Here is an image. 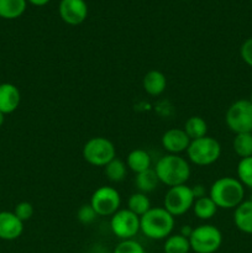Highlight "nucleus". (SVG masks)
Returning <instances> with one entry per match:
<instances>
[{
  "mask_svg": "<svg viewBox=\"0 0 252 253\" xmlns=\"http://www.w3.org/2000/svg\"><path fill=\"white\" fill-rule=\"evenodd\" d=\"M209 197L217 209H236L244 202L245 187L237 178L222 177L212 183Z\"/></svg>",
  "mask_w": 252,
  "mask_h": 253,
  "instance_id": "nucleus-1",
  "label": "nucleus"
},
{
  "mask_svg": "<svg viewBox=\"0 0 252 253\" xmlns=\"http://www.w3.org/2000/svg\"><path fill=\"white\" fill-rule=\"evenodd\" d=\"M155 172L158 180L167 187L185 184L190 178L189 163L179 155H166L158 160Z\"/></svg>",
  "mask_w": 252,
  "mask_h": 253,
  "instance_id": "nucleus-2",
  "label": "nucleus"
},
{
  "mask_svg": "<svg viewBox=\"0 0 252 253\" xmlns=\"http://www.w3.org/2000/svg\"><path fill=\"white\" fill-rule=\"evenodd\" d=\"M174 227V216L165 208H151L140 217V231L151 240L167 239Z\"/></svg>",
  "mask_w": 252,
  "mask_h": 253,
  "instance_id": "nucleus-3",
  "label": "nucleus"
},
{
  "mask_svg": "<svg viewBox=\"0 0 252 253\" xmlns=\"http://www.w3.org/2000/svg\"><path fill=\"white\" fill-rule=\"evenodd\" d=\"M188 158L194 165L205 167L216 162L221 156V146L219 141L210 136L197 138L190 141L187 150Z\"/></svg>",
  "mask_w": 252,
  "mask_h": 253,
  "instance_id": "nucleus-4",
  "label": "nucleus"
},
{
  "mask_svg": "<svg viewBox=\"0 0 252 253\" xmlns=\"http://www.w3.org/2000/svg\"><path fill=\"white\" fill-rule=\"evenodd\" d=\"M189 244L195 253H215L222 244V234L214 225H200L193 229Z\"/></svg>",
  "mask_w": 252,
  "mask_h": 253,
  "instance_id": "nucleus-5",
  "label": "nucleus"
},
{
  "mask_svg": "<svg viewBox=\"0 0 252 253\" xmlns=\"http://www.w3.org/2000/svg\"><path fill=\"white\" fill-rule=\"evenodd\" d=\"M115 157V146L106 137L99 136L90 138L83 147V158L85 162L95 167H105Z\"/></svg>",
  "mask_w": 252,
  "mask_h": 253,
  "instance_id": "nucleus-6",
  "label": "nucleus"
},
{
  "mask_svg": "<svg viewBox=\"0 0 252 253\" xmlns=\"http://www.w3.org/2000/svg\"><path fill=\"white\" fill-rule=\"evenodd\" d=\"M226 125L232 132L244 133L252 131V104L246 99L232 103L225 114Z\"/></svg>",
  "mask_w": 252,
  "mask_h": 253,
  "instance_id": "nucleus-7",
  "label": "nucleus"
},
{
  "mask_svg": "<svg viewBox=\"0 0 252 253\" xmlns=\"http://www.w3.org/2000/svg\"><path fill=\"white\" fill-rule=\"evenodd\" d=\"M195 198L193 195L192 188L187 184L177 185L168 189L165 197V209L169 212L172 216H180L185 214L193 208Z\"/></svg>",
  "mask_w": 252,
  "mask_h": 253,
  "instance_id": "nucleus-8",
  "label": "nucleus"
},
{
  "mask_svg": "<svg viewBox=\"0 0 252 253\" xmlns=\"http://www.w3.org/2000/svg\"><path fill=\"white\" fill-rule=\"evenodd\" d=\"M89 204L95 210L98 216H113L120 210L121 197L115 188L103 185L93 193Z\"/></svg>",
  "mask_w": 252,
  "mask_h": 253,
  "instance_id": "nucleus-9",
  "label": "nucleus"
},
{
  "mask_svg": "<svg viewBox=\"0 0 252 253\" xmlns=\"http://www.w3.org/2000/svg\"><path fill=\"white\" fill-rule=\"evenodd\" d=\"M110 227L113 234L119 239H133L140 231V216L128 209L118 210L111 216Z\"/></svg>",
  "mask_w": 252,
  "mask_h": 253,
  "instance_id": "nucleus-10",
  "label": "nucleus"
},
{
  "mask_svg": "<svg viewBox=\"0 0 252 253\" xmlns=\"http://www.w3.org/2000/svg\"><path fill=\"white\" fill-rule=\"evenodd\" d=\"M59 16L66 24L76 26L85 21L88 5L85 0H61L58 6Z\"/></svg>",
  "mask_w": 252,
  "mask_h": 253,
  "instance_id": "nucleus-11",
  "label": "nucleus"
},
{
  "mask_svg": "<svg viewBox=\"0 0 252 253\" xmlns=\"http://www.w3.org/2000/svg\"><path fill=\"white\" fill-rule=\"evenodd\" d=\"M161 143L169 155H179L184 151L187 152L190 145V138L183 128H169L163 133Z\"/></svg>",
  "mask_w": 252,
  "mask_h": 253,
  "instance_id": "nucleus-12",
  "label": "nucleus"
},
{
  "mask_svg": "<svg viewBox=\"0 0 252 253\" xmlns=\"http://www.w3.org/2000/svg\"><path fill=\"white\" fill-rule=\"evenodd\" d=\"M24 222L11 211H0V239L12 241L21 236Z\"/></svg>",
  "mask_w": 252,
  "mask_h": 253,
  "instance_id": "nucleus-13",
  "label": "nucleus"
},
{
  "mask_svg": "<svg viewBox=\"0 0 252 253\" xmlns=\"http://www.w3.org/2000/svg\"><path fill=\"white\" fill-rule=\"evenodd\" d=\"M21 94L16 85L11 83L0 84V111L4 115L11 114L19 108Z\"/></svg>",
  "mask_w": 252,
  "mask_h": 253,
  "instance_id": "nucleus-14",
  "label": "nucleus"
},
{
  "mask_svg": "<svg viewBox=\"0 0 252 253\" xmlns=\"http://www.w3.org/2000/svg\"><path fill=\"white\" fill-rule=\"evenodd\" d=\"M234 222L240 231L252 235V200H244L235 209Z\"/></svg>",
  "mask_w": 252,
  "mask_h": 253,
  "instance_id": "nucleus-15",
  "label": "nucleus"
},
{
  "mask_svg": "<svg viewBox=\"0 0 252 253\" xmlns=\"http://www.w3.org/2000/svg\"><path fill=\"white\" fill-rule=\"evenodd\" d=\"M142 86L147 94L152 96L161 95L166 90L167 79L166 76L160 71H150L146 73L142 79Z\"/></svg>",
  "mask_w": 252,
  "mask_h": 253,
  "instance_id": "nucleus-16",
  "label": "nucleus"
},
{
  "mask_svg": "<svg viewBox=\"0 0 252 253\" xmlns=\"http://www.w3.org/2000/svg\"><path fill=\"white\" fill-rule=\"evenodd\" d=\"M151 163L152 161H151L150 153L141 148L131 151L127 156V167L136 174L150 169Z\"/></svg>",
  "mask_w": 252,
  "mask_h": 253,
  "instance_id": "nucleus-17",
  "label": "nucleus"
},
{
  "mask_svg": "<svg viewBox=\"0 0 252 253\" xmlns=\"http://www.w3.org/2000/svg\"><path fill=\"white\" fill-rule=\"evenodd\" d=\"M26 6L27 0H0V17L17 19L24 14Z\"/></svg>",
  "mask_w": 252,
  "mask_h": 253,
  "instance_id": "nucleus-18",
  "label": "nucleus"
},
{
  "mask_svg": "<svg viewBox=\"0 0 252 253\" xmlns=\"http://www.w3.org/2000/svg\"><path fill=\"white\" fill-rule=\"evenodd\" d=\"M192 209L194 210L195 216L200 220H210L211 217L215 216V214L217 211V207L215 205V203L212 202L209 195L208 197L205 195V197L199 198V199H195Z\"/></svg>",
  "mask_w": 252,
  "mask_h": 253,
  "instance_id": "nucleus-19",
  "label": "nucleus"
},
{
  "mask_svg": "<svg viewBox=\"0 0 252 253\" xmlns=\"http://www.w3.org/2000/svg\"><path fill=\"white\" fill-rule=\"evenodd\" d=\"M158 183H160V180H158L155 169H152V168L136 174L135 184L137 189L140 190V193H143V194L153 192L157 188Z\"/></svg>",
  "mask_w": 252,
  "mask_h": 253,
  "instance_id": "nucleus-20",
  "label": "nucleus"
},
{
  "mask_svg": "<svg viewBox=\"0 0 252 253\" xmlns=\"http://www.w3.org/2000/svg\"><path fill=\"white\" fill-rule=\"evenodd\" d=\"M183 130L188 135V137L192 140H197V138L204 137L207 136L208 132V124L200 116H190L187 121Z\"/></svg>",
  "mask_w": 252,
  "mask_h": 253,
  "instance_id": "nucleus-21",
  "label": "nucleus"
},
{
  "mask_svg": "<svg viewBox=\"0 0 252 253\" xmlns=\"http://www.w3.org/2000/svg\"><path fill=\"white\" fill-rule=\"evenodd\" d=\"M163 251H165V253H189V239H187V237L180 234L169 235L166 239Z\"/></svg>",
  "mask_w": 252,
  "mask_h": 253,
  "instance_id": "nucleus-22",
  "label": "nucleus"
},
{
  "mask_svg": "<svg viewBox=\"0 0 252 253\" xmlns=\"http://www.w3.org/2000/svg\"><path fill=\"white\" fill-rule=\"evenodd\" d=\"M232 147L235 153L241 158H247L252 156V133L244 132L236 133L234 141H232Z\"/></svg>",
  "mask_w": 252,
  "mask_h": 253,
  "instance_id": "nucleus-23",
  "label": "nucleus"
},
{
  "mask_svg": "<svg viewBox=\"0 0 252 253\" xmlns=\"http://www.w3.org/2000/svg\"><path fill=\"white\" fill-rule=\"evenodd\" d=\"M127 207L130 211H132L133 214L141 217L151 209V202L147 195L143 194V193H133L128 198Z\"/></svg>",
  "mask_w": 252,
  "mask_h": 253,
  "instance_id": "nucleus-24",
  "label": "nucleus"
},
{
  "mask_svg": "<svg viewBox=\"0 0 252 253\" xmlns=\"http://www.w3.org/2000/svg\"><path fill=\"white\" fill-rule=\"evenodd\" d=\"M105 175L111 182H121L126 177V165L119 158H114L113 161L105 166Z\"/></svg>",
  "mask_w": 252,
  "mask_h": 253,
  "instance_id": "nucleus-25",
  "label": "nucleus"
},
{
  "mask_svg": "<svg viewBox=\"0 0 252 253\" xmlns=\"http://www.w3.org/2000/svg\"><path fill=\"white\" fill-rule=\"evenodd\" d=\"M237 179L244 187L252 189V156L240 160L237 165Z\"/></svg>",
  "mask_w": 252,
  "mask_h": 253,
  "instance_id": "nucleus-26",
  "label": "nucleus"
},
{
  "mask_svg": "<svg viewBox=\"0 0 252 253\" xmlns=\"http://www.w3.org/2000/svg\"><path fill=\"white\" fill-rule=\"evenodd\" d=\"M114 253H145V249L140 242L135 241L133 239L123 240L116 245Z\"/></svg>",
  "mask_w": 252,
  "mask_h": 253,
  "instance_id": "nucleus-27",
  "label": "nucleus"
},
{
  "mask_svg": "<svg viewBox=\"0 0 252 253\" xmlns=\"http://www.w3.org/2000/svg\"><path fill=\"white\" fill-rule=\"evenodd\" d=\"M98 217V214L95 212V210L91 208L90 204H84L77 211V219L79 220V222L84 225H89L91 222H94V220Z\"/></svg>",
  "mask_w": 252,
  "mask_h": 253,
  "instance_id": "nucleus-28",
  "label": "nucleus"
},
{
  "mask_svg": "<svg viewBox=\"0 0 252 253\" xmlns=\"http://www.w3.org/2000/svg\"><path fill=\"white\" fill-rule=\"evenodd\" d=\"M12 212H14V214L16 215L22 222H24V221H27V220H30L32 216H34L35 210L31 203L21 202L19 203V204H16V207H15L14 211Z\"/></svg>",
  "mask_w": 252,
  "mask_h": 253,
  "instance_id": "nucleus-29",
  "label": "nucleus"
},
{
  "mask_svg": "<svg viewBox=\"0 0 252 253\" xmlns=\"http://www.w3.org/2000/svg\"><path fill=\"white\" fill-rule=\"evenodd\" d=\"M240 56H241L242 61L252 68V37L247 39L246 41L241 44Z\"/></svg>",
  "mask_w": 252,
  "mask_h": 253,
  "instance_id": "nucleus-30",
  "label": "nucleus"
},
{
  "mask_svg": "<svg viewBox=\"0 0 252 253\" xmlns=\"http://www.w3.org/2000/svg\"><path fill=\"white\" fill-rule=\"evenodd\" d=\"M193 195H194L195 199H199V198L205 197V188L204 185L202 184H197L192 188Z\"/></svg>",
  "mask_w": 252,
  "mask_h": 253,
  "instance_id": "nucleus-31",
  "label": "nucleus"
},
{
  "mask_svg": "<svg viewBox=\"0 0 252 253\" xmlns=\"http://www.w3.org/2000/svg\"><path fill=\"white\" fill-rule=\"evenodd\" d=\"M192 232H193V227H190L189 225H184V226L180 229L179 234L183 235L184 237H187V239H189V236L192 235Z\"/></svg>",
  "mask_w": 252,
  "mask_h": 253,
  "instance_id": "nucleus-32",
  "label": "nucleus"
},
{
  "mask_svg": "<svg viewBox=\"0 0 252 253\" xmlns=\"http://www.w3.org/2000/svg\"><path fill=\"white\" fill-rule=\"evenodd\" d=\"M29 2H31L35 6H43V5L48 4L49 0H27Z\"/></svg>",
  "mask_w": 252,
  "mask_h": 253,
  "instance_id": "nucleus-33",
  "label": "nucleus"
},
{
  "mask_svg": "<svg viewBox=\"0 0 252 253\" xmlns=\"http://www.w3.org/2000/svg\"><path fill=\"white\" fill-rule=\"evenodd\" d=\"M4 121H5V115L1 113V111H0V127H1V126H2Z\"/></svg>",
  "mask_w": 252,
  "mask_h": 253,
  "instance_id": "nucleus-34",
  "label": "nucleus"
},
{
  "mask_svg": "<svg viewBox=\"0 0 252 253\" xmlns=\"http://www.w3.org/2000/svg\"><path fill=\"white\" fill-rule=\"evenodd\" d=\"M249 100H250V103L252 104V91H251V95H250V99H249Z\"/></svg>",
  "mask_w": 252,
  "mask_h": 253,
  "instance_id": "nucleus-35",
  "label": "nucleus"
},
{
  "mask_svg": "<svg viewBox=\"0 0 252 253\" xmlns=\"http://www.w3.org/2000/svg\"><path fill=\"white\" fill-rule=\"evenodd\" d=\"M251 4H252V0H251Z\"/></svg>",
  "mask_w": 252,
  "mask_h": 253,
  "instance_id": "nucleus-36",
  "label": "nucleus"
},
{
  "mask_svg": "<svg viewBox=\"0 0 252 253\" xmlns=\"http://www.w3.org/2000/svg\"><path fill=\"white\" fill-rule=\"evenodd\" d=\"M251 133H252V131H251Z\"/></svg>",
  "mask_w": 252,
  "mask_h": 253,
  "instance_id": "nucleus-37",
  "label": "nucleus"
}]
</instances>
